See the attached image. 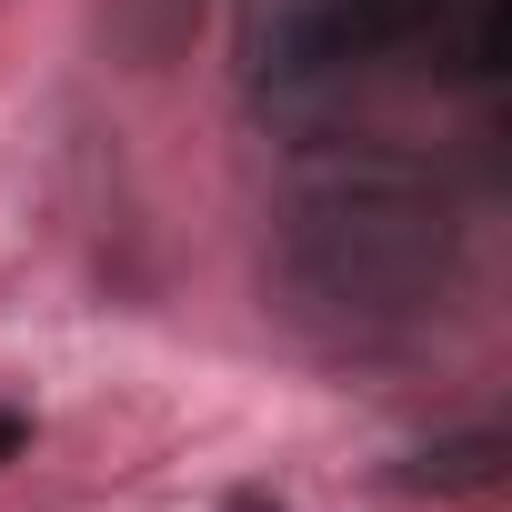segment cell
I'll return each instance as SVG.
<instances>
[{"instance_id": "obj_1", "label": "cell", "mask_w": 512, "mask_h": 512, "mask_svg": "<svg viewBox=\"0 0 512 512\" xmlns=\"http://www.w3.org/2000/svg\"><path fill=\"white\" fill-rule=\"evenodd\" d=\"M282 292L302 322L322 332H402L452 292L462 262V221L442 201L432 171L392 161V151H332L302 161L282 191Z\"/></svg>"}, {"instance_id": "obj_4", "label": "cell", "mask_w": 512, "mask_h": 512, "mask_svg": "<svg viewBox=\"0 0 512 512\" xmlns=\"http://www.w3.org/2000/svg\"><path fill=\"white\" fill-rule=\"evenodd\" d=\"M492 472H502V442H442V452H422V482H442V492H492Z\"/></svg>"}, {"instance_id": "obj_3", "label": "cell", "mask_w": 512, "mask_h": 512, "mask_svg": "<svg viewBox=\"0 0 512 512\" xmlns=\"http://www.w3.org/2000/svg\"><path fill=\"white\" fill-rule=\"evenodd\" d=\"M111 41H121V61L131 71H161V61H181V41L201 31V0H111Z\"/></svg>"}, {"instance_id": "obj_5", "label": "cell", "mask_w": 512, "mask_h": 512, "mask_svg": "<svg viewBox=\"0 0 512 512\" xmlns=\"http://www.w3.org/2000/svg\"><path fill=\"white\" fill-rule=\"evenodd\" d=\"M11 452H21V422H11V412H0V462H11Z\"/></svg>"}, {"instance_id": "obj_2", "label": "cell", "mask_w": 512, "mask_h": 512, "mask_svg": "<svg viewBox=\"0 0 512 512\" xmlns=\"http://www.w3.org/2000/svg\"><path fill=\"white\" fill-rule=\"evenodd\" d=\"M231 51H241V81L272 91V101L332 81V0H241Z\"/></svg>"}]
</instances>
